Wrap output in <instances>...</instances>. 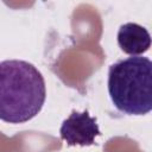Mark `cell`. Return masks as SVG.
I'll return each mask as SVG.
<instances>
[{"mask_svg": "<svg viewBox=\"0 0 152 152\" xmlns=\"http://www.w3.org/2000/svg\"><path fill=\"white\" fill-rule=\"evenodd\" d=\"M46 99L42 72L23 59L0 62V120L24 124L33 119Z\"/></svg>", "mask_w": 152, "mask_h": 152, "instance_id": "obj_1", "label": "cell"}, {"mask_svg": "<svg viewBox=\"0 0 152 152\" xmlns=\"http://www.w3.org/2000/svg\"><path fill=\"white\" fill-rule=\"evenodd\" d=\"M108 93L116 109L128 115H145L152 109V62L131 56L112 64Z\"/></svg>", "mask_w": 152, "mask_h": 152, "instance_id": "obj_2", "label": "cell"}, {"mask_svg": "<svg viewBox=\"0 0 152 152\" xmlns=\"http://www.w3.org/2000/svg\"><path fill=\"white\" fill-rule=\"evenodd\" d=\"M59 134L69 146H90L95 144V138L101 132L96 118L90 116L88 110H72L62 122Z\"/></svg>", "mask_w": 152, "mask_h": 152, "instance_id": "obj_3", "label": "cell"}, {"mask_svg": "<svg viewBox=\"0 0 152 152\" xmlns=\"http://www.w3.org/2000/svg\"><path fill=\"white\" fill-rule=\"evenodd\" d=\"M116 38L120 49L131 56H139L146 52L151 46V36L148 31L137 23H126L121 25Z\"/></svg>", "mask_w": 152, "mask_h": 152, "instance_id": "obj_4", "label": "cell"}]
</instances>
